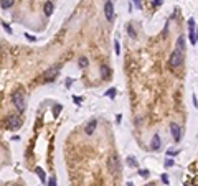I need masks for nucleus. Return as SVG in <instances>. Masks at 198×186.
I'll use <instances>...</instances> for the list:
<instances>
[{
	"label": "nucleus",
	"mask_w": 198,
	"mask_h": 186,
	"mask_svg": "<svg viewBox=\"0 0 198 186\" xmlns=\"http://www.w3.org/2000/svg\"><path fill=\"white\" fill-rule=\"evenodd\" d=\"M12 102H13V105L17 107V110H20V112L25 110V107H27V100H25V94H23L22 89H17V91L12 94Z\"/></svg>",
	"instance_id": "nucleus-1"
},
{
	"label": "nucleus",
	"mask_w": 198,
	"mask_h": 186,
	"mask_svg": "<svg viewBox=\"0 0 198 186\" xmlns=\"http://www.w3.org/2000/svg\"><path fill=\"white\" fill-rule=\"evenodd\" d=\"M22 117H20V115H8V117H7V124H5V125H7V128H8V130H17V128H20L22 127Z\"/></svg>",
	"instance_id": "nucleus-2"
},
{
	"label": "nucleus",
	"mask_w": 198,
	"mask_h": 186,
	"mask_svg": "<svg viewBox=\"0 0 198 186\" xmlns=\"http://www.w3.org/2000/svg\"><path fill=\"white\" fill-rule=\"evenodd\" d=\"M109 171L112 175H119L120 173V160L117 155H111L109 158Z\"/></svg>",
	"instance_id": "nucleus-3"
},
{
	"label": "nucleus",
	"mask_w": 198,
	"mask_h": 186,
	"mask_svg": "<svg viewBox=\"0 0 198 186\" xmlns=\"http://www.w3.org/2000/svg\"><path fill=\"white\" fill-rule=\"evenodd\" d=\"M182 61H183V51L175 50L170 55V66L172 68H178L180 64H182Z\"/></svg>",
	"instance_id": "nucleus-4"
},
{
	"label": "nucleus",
	"mask_w": 198,
	"mask_h": 186,
	"mask_svg": "<svg viewBox=\"0 0 198 186\" xmlns=\"http://www.w3.org/2000/svg\"><path fill=\"white\" fill-rule=\"evenodd\" d=\"M58 73H60V66L58 64H55V66H51V68L46 69V73H45V81L46 82H53L56 79V76H58Z\"/></svg>",
	"instance_id": "nucleus-5"
},
{
	"label": "nucleus",
	"mask_w": 198,
	"mask_h": 186,
	"mask_svg": "<svg viewBox=\"0 0 198 186\" xmlns=\"http://www.w3.org/2000/svg\"><path fill=\"white\" fill-rule=\"evenodd\" d=\"M104 15H106V18L109 22L114 20V5L111 0H106V4H104Z\"/></svg>",
	"instance_id": "nucleus-6"
},
{
	"label": "nucleus",
	"mask_w": 198,
	"mask_h": 186,
	"mask_svg": "<svg viewBox=\"0 0 198 186\" xmlns=\"http://www.w3.org/2000/svg\"><path fill=\"white\" fill-rule=\"evenodd\" d=\"M170 132H172V137H173V140H175V142L182 140V128L178 127V124L172 122L170 124Z\"/></svg>",
	"instance_id": "nucleus-7"
},
{
	"label": "nucleus",
	"mask_w": 198,
	"mask_h": 186,
	"mask_svg": "<svg viewBox=\"0 0 198 186\" xmlns=\"http://www.w3.org/2000/svg\"><path fill=\"white\" fill-rule=\"evenodd\" d=\"M96 127H97V120H96V119H91V120L86 124V127H84L86 135H92V133H94V130H96Z\"/></svg>",
	"instance_id": "nucleus-8"
},
{
	"label": "nucleus",
	"mask_w": 198,
	"mask_h": 186,
	"mask_svg": "<svg viewBox=\"0 0 198 186\" xmlns=\"http://www.w3.org/2000/svg\"><path fill=\"white\" fill-rule=\"evenodd\" d=\"M160 147H162L160 135H159V133H154V137H152V142H150V148H152L154 152H157V150H160Z\"/></svg>",
	"instance_id": "nucleus-9"
},
{
	"label": "nucleus",
	"mask_w": 198,
	"mask_h": 186,
	"mask_svg": "<svg viewBox=\"0 0 198 186\" xmlns=\"http://www.w3.org/2000/svg\"><path fill=\"white\" fill-rule=\"evenodd\" d=\"M53 10H55V5H53V2H51V0H46V2H45V7H43V12H45V15H46V17L53 15Z\"/></svg>",
	"instance_id": "nucleus-10"
},
{
	"label": "nucleus",
	"mask_w": 198,
	"mask_h": 186,
	"mask_svg": "<svg viewBox=\"0 0 198 186\" xmlns=\"http://www.w3.org/2000/svg\"><path fill=\"white\" fill-rule=\"evenodd\" d=\"M101 77H102V79H109V77H111V68H109V66H106V64L101 66Z\"/></svg>",
	"instance_id": "nucleus-11"
},
{
	"label": "nucleus",
	"mask_w": 198,
	"mask_h": 186,
	"mask_svg": "<svg viewBox=\"0 0 198 186\" xmlns=\"http://www.w3.org/2000/svg\"><path fill=\"white\" fill-rule=\"evenodd\" d=\"M13 4H15V0H0V7H2L4 10L12 8V7H13Z\"/></svg>",
	"instance_id": "nucleus-12"
},
{
	"label": "nucleus",
	"mask_w": 198,
	"mask_h": 186,
	"mask_svg": "<svg viewBox=\"0 0 198 186\" xmlns=\"http://www.w3.org/2000/svg\"><path fill=\"white\" fill-rule=\"evenodd\" d=\"M35 173L38 175V178H40V181H42V183H46V176H45V171H43V168L37 166V168H35Z\"/></svg>",
	"instance_id": "nucleus-13"
},
{
	"label": "nucleus",
	"mask_w": 198,
	"mask_h": 186,
	"mask_svg": "<svg viewBox=\"0 0 198 186\" xmlns=\"http://www.w3.org/2000/svg\"><path fill=\"white\" fill-rule=\"evenodd\" d=\"M88 64H89V59L86 58V56H81V58L78 59V66H79L81 69H84L86 66H88Z\"/></svg>",
	"instance_id": "nucleus-14"
},
{
	"label": "nucleus",
	"mask_w": 198,
	"mask_h": 186,
	"mask_svg": "<svg viewBox=\"0 0 198 186\" xmlns=\"http://www.w3.org/2000/svg\"><path fill=\"white\" fill-rule=\"evenodd\" d=\"M183 38L180 36L178 38V41H177V50H180V51H185V43H183Z\"/></svg>",
	"instance_id": "nucleus-15"
},
{
	"label": "nucleus",
	"mask_w": 198,
	"mask_h": 186,
	"mask_svg": "<svg viewBox=\"0 0 198 186\" xmlns=\"http://www.w3.org/2000/svg\"><path fill=\"white\" fill-rule=\"evenodd\" d=\"M127 33H129L130 38H135V36H137V33H135V30H134V27L130 25V23L127 25Z\"/></svg>",
	"instance_id": "nucleus-16"
},
{
	"label": "nucleus",
	"mask_w": 198,
	"mask_h": 186,
	"mask_svg": "<svg viewBox=\"0 0 198 186\" xmlns=\"http://www.w3.org/2000/svg\"><path fill=\"white\" fill-rule=\"evenodd\" d=\"M190 41H192V45H197V32L195 30H190Z\"/></svg>",
	"instance_id": "nucleus-17"
},
{
	"label": "nucleus",
	"mask_w": 198,
	"mask_h": 186,
	"mask_svg": "<svg viewBox=\"0 0 198 186\" xmlns=\"http://www.w3.org/2000/svg\"><path fill=\"white\" fill-rule=\"evenodd\" d=\"M106 95L107 97H111V99H114V95H116V89L112 87V89H109V91L106 92Z\"/></svg>",
	"instance_id": "nucleus-18"
},
{
	"label": "nucleus",
	"mask_w": 198,
	"mask_h": 186,
	"mask_svg": "<svg viewBox=\"0 0 198 186\" xmlns=\"http://www.w3.org/2000/svg\"><path fill=\"white\" fill-rule=\"evenodd\" d=\"M48 186H56V178L51 176L50 180H48Z\"/></svg>",
	"instance_id": "nucleus-19"
},
{
	"label": "nucleus",
	"mask_w": 198,
	"mask_h": 186,
	"mask_svg": "<svg viewBox=\"0 0 198 186\" xmlns=\"http://www.w3.org/2000/svg\"><path fill=\"white\" fill-rule=\"evenodd\" d=\"M188 28H190V30H195V18L188 20Z\"/></svg>",
	"instance_id": "nucleus-20"
},
{
	"label": "nucleus",
	"mask_w": 198,
	"mask_h": 186,
	"mask_svg": "<svg viewBox=\"0 0 198 186\" xmlns=\"http://www.w3.org/2000/svg\"><path fill=\"white\" fill-rule=\"evenodd\" d=\"M139 173H140V176H142V178H147L149 176V170H140Z\"/></svg>",
	"instance_id": "nucleus-21"
},
{
	"label": "nucleus",
	"mask_w": 198,
	"mask_h": 186,
	"mask_svg": "<svg viewBox=\"0 0 198 186\" xmlns=\"http://www.w3.org/2000/svg\"><path fill=\"white\" fill-rule=\"evenodd\" d=\"M127 160H129L127 163H129L130 166H135V165H137V163H135V161H134V160H135V158H134V157H129V158H127Z\"/></svg>",
	"instance_id": "nucleus-22"
},
{
	"label": "nucleus",
	"mask_w": 198,
	"mask_h": 186,
	"mask_svg": "<svg viewBox=\"0 0 198 186\" xmlns=\"http://www.w3.org/2000/svg\"><path fill=\"white\" fill-rule=\"evenodd\" d=\"M25 38H27V40H30V41H37V38H35V36H32L30 33H25Z\"/></svg>",
	"instance_id": "nucleus-23"
},
{
	"label": "nucleus",
	"mask_w": 198,
	"mask_h": 186,
	"mask_svg": "<svg viewBox=\"0 0 198 186\" xmlns=\"http://www.w3.org/2000/svg\"><path fill=\"white\" fill-rule=\"evenodd\" d=\"M173 165H175V161H173V160H170V158L165 161V166H173Z\"/></svg>",
	"instance_id": "nucleus-24"
},
{
	"label": "nucleus",
	"mask_w": 198,
	"mask_h": 186,
	"mask_svg": "<svg viewBox=\"0 0 198 186\" xmlns=\"http://www.w3.org/2000/svg\"><path fill=\"white\" fill-rule=\"evenodd\" d=\"M162 181L165 183V185H168V176H167L165 173H163V175H162Z\"/></svg>",
	"instance_id": "nucleus-25"
},
{
	"label": "nucleus",
	"mask_w": 198,
	"mask_h": 186,
	"mask_svg": "<svg viewBox=\"0 0 198 186\" xmlns=\"http://www.w3.org/2000/svg\"><path fill=\"white\" fill-rule=\"evenodd\" d=\"M4 28H5V32H8V33H12V28L8 27V25H7V23H5L4 25Z\"/></svg>",
	"instance_id": "nucleus-26"
},
{
	"label": "nucleus",
	"mask_w": 198,
	"mask_h": 186,
	"mask_svg": "<svg viewBox=\"0 0 198 186\" xmlns=\"http://www.w3.org/2000/svg\"><path fill=\"white\" fill-rule=\"evenodd\" d=\"M197 104H198V99H197V94H193V105L197 107Z\"/></svg>",
	"instance_id": "nucleus-27"
},
{
	"label": "nucleus",
	"mask_w": 198,
	"mask_h": 186,
	"mask_svg": "<svg viewBox=\"0 0 198 186\" xmlns=\"http://www.w3.org/2000/svg\"><path fill=\"white\" fill-rule=\"evenodd\" d=\"M119 43H117V41H116V55H119Z\"/></svg>",
	"instance_id": "nucleus-28"
},
{
	"label": "nucleus",
	"mask_w": 198,
	"mask_h": 186,
	"mask_svg": "<svg viewBox=\"0 0 198 186\" xmlns=\"http://www.w3.org/2000/svg\"><path fill=\"white\" fill-rule=\"evenodd\" d=\"M162 2H163V0H155V2H154V5H155V7H159V5L162 4Z\"/></svg>",
	"instance_id": "nucleus-29"
},
{
	"label": "nucleus",
	"mask_w": 198,
	"mask_h": 186,
	"mask_svg": "<svg viewBox=\"0 0 198 186\" xmlns=\"http://www.w3.org/2000/svg\"><path fill=\"white\" fill-rule=\"evenodd\" d=\"M134 2H135V5H137L139 8H140V7H142V5H140V0H134Z\"/></svg>",
	"instance_id": "nucleus-30"
},
{
	"label": "nucleus",
	"mask_w": 198,
	"mask_h": 186,
	"mask_svg": "<svg viewBox=\"0 0 198 186\" xmlns=\"http://www.w3.org/2000/svg\"><path fill=\"white\" fill-rule=\"evenodd\" d=\"M145 186H155V185H154V183H149V185H145Z\"/></svg>",
	"instance_id": "nucleus-31"
}]
</instances>
